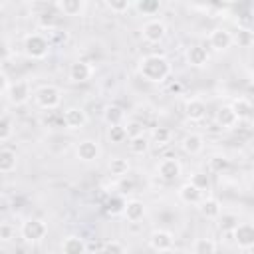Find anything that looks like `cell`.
<instances>
[{
    "label": "cell",
    "instance_id": "8d00e7d4",
    "mask_svg": "<svg viewBox=\"0 0 254 254\" xmlns=\"http://www.w3.org/2000/svg\"><path fill=\"white\" fill-rule=\"evenodd\" d=\"M125 204H127V200L123 198V196H113L111 200H109V204H107V212L109 214H123L125 212Z\"/></svg>",
    "mask_w": 254,
    "mask_h": 254
},
{
    "label": "cell",
    "instance_id": "d590c367",
    "mask_svg": "<svg viewBox=\"0 0 254 254\" xmlns=\"http://www.w3.org/2000/svg\"><path fill=\"white\" fill-rule=\"evenodd\" d=\"M135 8L141 14H145V16H155L161 10V2H157V0H143V2H135Z\"/></svg>",
    "mask_w": 254,
    "mask_h": 254
},
{
    "label": "cell",
    "instance_id": "d6986e66",
    "mask_svg": "<svg viewBox=\"0 0 254 254\" xmlns=\"http://www.w3.org/2000/svg\"><path fill=\"white\" fill-rule=\"evenodd\" d=\"M198 210L208 220H218V216L222 214V206H220L218 198H214V196H204L198 204Z\"/></svg>",
    "mask_w": 254,
    "mask_h": 254
},
{
    "label": "cell",
    "instance_id": "52a82bcc",
    "mask_svg": "<svg viewBox=\"0 0 254 254\" xmlns=\"http://www.w3.org/2000/svg\"><path fill=\"white\" fill-rule=\"evenodd\" d=\"M149 246L155 252H171L175 248V236L165 228H157L149 234Z\"/></svg>",
    "mask_w": 254,
    "mask_h": 254
},
{
    "label": "cell",
    "instance_id": "7a4b0ae2",
    "mask_svg": "<svg viewBox=\"0 0 254 254\" xmlns=\"http://www.w3.org/2000/svg\"><path fill=\"white\" fill-rule=\"evenodd\" d=\"M52 42L42 34H28L24 38V54L30 60H44L50 54Z\"/></svg>",
    "mask_w": 254,
    "mask_h": 254
},
{
    "label": "cell",
    "instance_id": "e575fe53",
    "mask_svg": "<svg viewBox=\"0 0 254 254\" xmlns=\"http://www.w3.org/2000/svg\"><path fill=\"white\" fill-rule=\"evenodd\" d=\"M230 167V161L224 157V155H212L208 159V171L210 173H222Z\"/></svg>",
    "mask_w": 254,
    "mask_h": 254
},
{
    "label": "cell",
    "instance_id": "8992f818",
    "mask_svg": "<svg viewBox=\"0 0 254 254\" xmlns=\"http://www.w3.org/2000/svg\"><path fill=\"white\" fill-rule=\"evenodd\" d=\"M141 34H143V40L149 42V44H159L165 40L167 36V24L161 20V18H151L143 24L141 28Z\"/></svg>",
    "mask_w": 254,
    "mask_h": 254
},
{
    "label": "cell",
    "instance_id": "1f68e13d",
    "mask_svg": "<svg viewBox=\"0 0 254 254\" xmlns=\"http://www.w3.org/2000/svg\"><path fill=\"white\" fill-rule=\"evenodd\" d=\"M107 139H109V143H113V145L123 143L125 139H129L127 127H125V125H113V127H109V129H107Z\"/></svg>",
    "mask_w": 254,
    "mask_h": 254
},
{
    "label": "cell",
    "instance_id": "b9f144b4",
    "mask_svg": "<svg viewBox=\"0 0 254 254\" xmlns=\"http://www.w3.org/2000/svg\"><path fill=\"white\" fill-rule=\"evenodd\" d=\"M250 83L254 85V67H252V71H250Z\"/></svg>",
    "mask_w": 254,
    "mask_h": 254
},
{
    "label": "cell",
    "instance_id": "7c38bea8",
    "mask_svg": "<svg viewBox=\"0 0 254 254\" xmlns=\"http://www.w3.org/2000/svg\"><path fill=\"white\" fill-rule=\"evenodd\" d=\"M181 171H183V165L179 163V159H173V157L163 159V161L157 165V175H159L163 181H167V183L179 179V177H181Z\"/></svg>",
    "mask_w": 254,
    "mask_h": 254
},
{
    "label": "cell",
    "instance_id": "60d3db41",
    "mask_svg": "<svg viewBox=\"0 0 254 254\" xmlns=\"http://www.w3.org/2000/svg\"><path fill=\"white\" fill-rule=\"evenodd\" d=\"M10 85H12V81H10L8 73H6V71H2V73H0V93H2L4 97L8 95V89H10Z\"/></svg>",
    "mask_w": 254,
    "mask_h": 254
},
{
    "label": "cell",
    "instance_id": "277c9868",
    "mask_svg": "<svg viewBox=\"0 0 254 254\" xmlns=\"http://www.w3.org/2000/svg\"><path fill=\"white\" fill-rule=\"evenodd\" d=\"M46 234H48V224L42 218H26L20 226V236L30 244L42 242Z\"/></svg>",
    "mask_w": 254,
    "mask_h": 254
},
{
    "label": "cell",
    "instance_id": "e0dca14e",
    "mask_svg": "<svg viewBox=\"0 0 254 254\" xmlns=\"http://www.w3.org/2000/svg\"><path fill=\"white\" fill-rule=\"evenodd\" d=\"M177 194H179V198H181L183 202H187V204H200V200L204 198V192H202L198 187H194L190 181L183 183V185L179 187Z\"/></svg>",
    "mask_w": 254,
    "mask_h": 254
},
{
    "label": "cell",
    "instance_id": "9c48e42d",
    "mask_svg": "<svg viewBox=\"0 0 254 254\" xmlns=\"http://www.w3.org/2000/svg\"><path fill=\"white\" fill-rule=\"evenodd\" d=\"M87 123V113L83 107H77V105H71L64 111V125L69 129V131H79L83 129Z\"/></svg>",
    "mask_w": 254,
    "mask_h": 254
},
{
    "label": "cell",
    "instance_id": "ffe728a7",
    "mask_svg": "<svg viewBox=\"0 0 254 254\" xmlns=\"http://www.w3.org/2000/svg\"><path fill=\"white\" fill-rule=\"evenodd\" d=\"M56 8L64 16H81L87 8V2L85 0H58Z\"/></svg>",
    "mask_w": 254,
    "mask_h": 254
},
{
    "label": "cell",
    "instance_id": "5b68a950",
    "mask_svg": "<svg viewBox=\"0 0 254 254\" xmlns=\"http://www.w3.org/2000/svg\"><path fill=\"white\" fill-rule=\"evenodd\" d=\"M32 97H34V93H32V85H30L28 79H16V81H12V85L8 89V95H6V99L12 105H16V107L28 103Z\"/></svg>",
    "mask_w": 254,
    "mask_h": 254
},
{
    "label": "cell",
    "instance_id": "d6a6232c",
    "mask_svg": "<svg viewBox=\"0 0 254 254\" xmlns=\"http://www.w3.org/2000/svg\"><path fill=\"white\" fill-rule=\"evenodd\" d=\"M133 6H135V4H133L131 0H107V2H105V8L111 10L113 14H119V16H121V14H127Z\"/></svg>",
    "mask_w": 254,
    "mask_h": 254
},
{
    "label": "cell",
    "instance_id": "ba28073f",
    "mask_svg": "<svg viewBox=\"0 0 254 254\" xmlns=\"http://www.w3.org/2000/svg\"><path fill=\"white\" fill-rule=\"evenodd\" d=\"M95 73V67L93 64H89L87 60H77L69 65V71H67V77L73 81V83H85L93 77Z\"/></svg>",
    "mask_w": 254,
    "mask_h": 254
},
{
    "label": "cell",
    "instance_id": "7bdbcfd3",
    "mask_svg": "<svg viewBox=\"0 0 254 254\" xmlns=\"http://www.w3.org/2000/svg\"><path fill=\"white\" fill-rule=\"evenodd\" d=\"M85 254H95V252H89V250H87V252H85Z\"/></svg>",
    "mask_w": 254,
    "mask_h": 254
},
{
    "label": "cell",
    "instance_id": "4fadbf2b",
    "mask_svg": "<svg viewBox=\"0 0 254 254\" xmlns=\"http://www.w3.org/2000/svg\"><path fill=\"white\" fill-rule=\"evenodd\" d=\"M185 58H187V64H189L190 67H204V65L208 64V60H210L206 48L200 46V44H192V46H189Z\"/></svg>",
    "mask_w": 254,
    "mask_h": 254
},
{
    "label": "cell",
    "instance_id": "ab89813d",
    "mask_svg": "<svg viewBox=\"0 0 254 254\" xmlns=\"http://www.w3.org/2000/svg\"><path fill=\"white\" fill-rule=\"evenodd\" d=\"M14 236H16V228L10 222H2L0 224V240L2 242H10Z\"/></svg>",
    "mask_w": 254,
    "mask_h": 254
},
{
    "label": "cell",
    "instance_id": "3957f363",
    "mask_svg": "<svg viewBox=\"0 0 254 254\" xmlns=\"http://www.w3.org/2000/svg\"><path fill=\"white\" fill-rule=\"evenodd\" d=\"M34 101L42 109H56L62 103V89L52 83H44L34 91Z\"/></svg>",
    "mask_w": 254,
    "mask_h": 254
},
{
    "label": "cell",
    "instance_id": "ac0fdd59",
    "mask_svg": "<svg viewBox=\"0 0 254 254\" xmlns=\"http://www.w3.org/2000/svg\"><path fill=\"white\" fill-rule=\"evenodd\" d=\"M181 149H183L187 155H190V157L200 155L202 149H204V137L198 135V133H187V135L181 139Z\"/></svg>",
    "mask_w": 254,
    "mask_h": 254
},
{
    "label": "cell",
    "instance_id": "30bf717a",
    "mask_svg": "<svg viewBox=\"0 0 254 254\" xmlns=\"http://www.w3.org/2000/svg\"><path fill=\"white\" fill-rule=\"evenodd\" d=\"M75 155H77V159L83 161V163H93V161L99 159V155H101V147H99V143L93 141V139H83V141L77 143V147H75Z\"/></svg>",
    "mask_w": 254,
    "mask_h": 254
},
{
    "label": "cell",
    "instance_id": "9a60e30c",
    "mask_svg": "<svg viewBox=\"0 0 254 254\" xmlns=\"http://www.w3.org/2000/svg\"><path fill=\"white\" fill-rule=\"evenodd\" d=\"M185 115L189 121H202L206 117V103L200 99V97H190L187 103H185Z\"/></svg>",
    "mask_w": 254,
    "mask_h": 254
},
{
    "label": "cell",
    "instance_id": "f546056e",
    "mask_svg": "<svg viewBox=\"0 0 254 254\" xmlns=\"http://www.w3.org/2000/svg\"><path fill=\"white\" fill-rule=\"evenodd\" d=\"M192 254H216V242L212 238H196L190 248Z\"/></svg>",
    "mask_w": 254,
    "mask_h": 254
},
{
    "label": "cell",
    "instance_id": "44dd1931",
    "mask_svg": "<svg viewBox=\"0 0 254 254\" xmlns=\"http://www.w3.org/2000/svg\"><path fill=\"white\" fill-rule=\"evenodd\" d=\"M145 214H147V206H145L143 200H139V198H131V200H127L123 216H125L129 222H139V220H143Z\"/></svg>",
    "mask_w": 254,
    "mask_h": 254
},
{
    "label": "cell",
    "instance_id": "f1b7e54d",
    "mask_svg": "<svg viewBox=\"0 0 254 254\" xmlns=\"http://www.w3.org/2000/svg\"><path fill=\"white\" fill-rule=\"evenodd\" d=\"M107 169H109V173L113 177H119L121 179V177H125L129 173V161L125 157H113V159H109Z\"/></svg>",
    "mask_w": 254,
    "mask_h": 254
},
{
    "label": "cell",
    "instance_id": "2e32d148",
    "mask_svg": "<svg viewBox=\"0 0 254 254\" xmlns=\"http://www.w3.org/2000/svg\"><path fill=\"white\" fill-rule=\"evenodd\" d=\"M214 121H216V125L222 127V129H232L240 119H238V115L234 113L232 105L226 103V105H220V107L216 109V113H214Z\"/></svg>",
    "mask_w": 254,
    "mask_h": 254
},
{
    "label": "cell",
    "instance_id": "6da1fadb",
    "mask_svg": "<svg viewBox=\"0 0 254 254\" xmlns=\"http://www.w3.org/2000/svg\"><path fill=\"white\" fill-rule=\"evenodd\" d=\"M139 73L151 83H163L171 75V62L159 54H147L139 60Z\"/></svg>",
    "mask_w": 254,
    "mask_h": 254
},
{
    "label": "cell",
    "instance_id": "836d02e7",
    "mask_svg": "<svg viewBox=\"0 0 254 254\" xmlns=\"http://www.w3.org/2000/svg\"><path fill=\"white\" fill-rule=\"evenodd\" d=\"M14 135V121H12V117L10 115H2V119H0V141L2 143H6L10 137Z\"/></svg>",
    "mask_w": 254,
    "mask_h": 254
},
{
    "label": "cell",
    "instance_id": "cb8c5ba5",
    "mask_svg": "<svg viewBox=\"0 0 254 254\" xmlns=\"http://www.w3.org/2000/svg\"><path fill=\"white\" fill-rule=\"evenodd\" d=\"M230 105H232V109H234V113L238 115L240 121H246V119H250L254 115V105L246 97H236V99H232Z\"/></svg>",
    "mask_w": 254,
    "mask_h": 254
},
{
    "label": "cell",
    "instance_id": "83f0119b",
    "mask_svg": "<svg viewBox=\"0 0 254 254\" xmlns=\"http://www.w3.org/2000/svg\"><path fill=\"white\" fill-rule=\"evenodd\" d=\"M173 139V131L169 127H153L151 131V145H157V147H165L169 145Z\"/></svg>",
    "mask_w": 254,
    "mask_h": 254
},
{
    "label": "cell",
    "instance_id": "d4e9b609",
    "mask_svg": "<svg viewBox=\"0 0 254 254\" xmlns=\"http://www.w3.org/2000/svg\"><path fill=\"white\" fill-rule=\"evenodd\" d=\"M149 149H151V137H147L145 133L129 137V151L133 155H145L149 153Z\"/></svg>",
    "mask_w": 254,
    "mask_h": 254
},
{
    "label": "cell",
    "instance_id": "4dcf8cb0",
    "mask_svg": "<svg viewBox=\"0 0 254 254\" xmlns=\"http://www.w3.org/2000/svg\"><path fill=\"white\" fill-rule=\"evenodd\" d=\"M240 224V218H238V214H234V212H222L220 216H218V228L222 230V232H234V228Z\"/></svg>",
    "mask_w": 254,
    "mask_h": 254
},
{
    "label": "cell",
    "instance_id": "484cf974",
    "mask_svg": "<svg viewBox=\"0 0 254 254\" xmlns=\"http://www.w3.org/2000/svg\"><path fill=\"white\" fill-rule=\"evenodd\" d=\"M16 165H18V157H16V151L4 147L0 151V173L8 175L12 171H16Z\"/></svg>",
    "mask_w": 254,
    "mask_h": 254
},
{
    "label": "cell",
    "instance_id": "5bb4252c",
    "mask_svg": "<svg viewBox=\"0 0 254 254\" xmlns=\"http://www.w3.org/2000/svg\"><path fill=\"white\" fill-rule=\"evenodd\" d=\"M208 44L216 52H226L232 46V34L228 30H224V28H214L208 34Z\"/></svg>",
    "mask_w": 254,
    "mask_h": 254
},
{
    "label": "cell",
    "instance_id": "4316f807",
    "mask_svg": "<svg viewBox=\"0 0 254 254\" xmlns=\"http://www.w3.org/2000/svg\"><path fill=\"white\" fill-rule=\"evenodd\" d=\"M232 44H236L238 48H250L254 46V30L240 26L234 34H232Z\"/></svg>",
    "mask_w": 254,
    "mask_h": 254
},
{
    "label": "cell",
    "instance_id": "8fae6325",
    "mask_svg": "<svg viewBox=\"0 0 254 254\" xmlns=\"http://www.w3.org/2000/svg\"><path fill=\"white\" fill-rule=\"evenodd\" d=\"M232 236H234V242L238 248H242V250L254 248V224L252 222H240L234 228Z\"/></svg>",
    "mask_w": 254,
    "mask_h": 254
},
{
    "label": "cell",
    "instance_id": "7402d4cb",
    "mask_svg": "<svg viewBox=\"0 0 254 254\" xmlns=\"http://www.w3.org/2000/svg\"><path fill=\"white\" fill-rule=\"evenodd\" d=\"M87 252V244L81 236H65L62 242V254H85Z\"/></svg>",
    "mask_w": 254,
    "mask_h": 254
},
{
    "label": "cell",
    "instance_id": "f35d334b",
    "mask_svg": "<svg viewBox=\"0 0 254 254\" xmlns=\"http://www.w3.org/2000/svg\"><path fill=\"white\" fill-rule=\"evenodd\" d=\"M190 183H192L194 187H198L202 192L210 189V179H208L206 173H194V175L190 177Z\"/></svg>",
    "mask_w": 254,
    "mask_h": 254
},
{
    "label": "cell",
    "instance_id": "74e56055",
    "mask_svg": "<svg viewBox=\"0 0 254 254\" xmlns=\"http://www.w3.org/2000/svg\"><path fill=\"white\" fill-rule=\"evenodd\" d=\"M101 254H127V250L119 240H107L101 248Z\"/></svg>",
    "mask_w": 254,
    "mask_h": 254
},
{
    "label": "cell",
    "instance_id": "603a6c76",
    "mask_svg": "<svg viewBox=\"0 0 254 254\" xmlns=\"http://www.w3.org/2000/svg\"><path fill=\"white\" fill-rule=\"evenodd\" d=\"M103 121H105L109 127H113V125H123V121H125V109H123L121 105H117V103L105 105V109H103Z\"/></svg>",
    "mask_w": 254,
    "mask_h": 254
}]
</instances>
